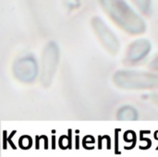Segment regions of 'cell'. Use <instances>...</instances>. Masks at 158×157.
Instances as JSON below:
<instances>
[{
  "label": "cell",
  "instance_id": "7a4b0ae2",
  "mask_svg": "<svg viewBox=\"0 0 158 157\" xmlns=\"http://www.w3.org/2000/svg\"><path fill=\"white\" fill-rule=\"evenodd\" d=\"M113 82L124 90L158 89V73L138 70H118L113 75Z\"/></svg>",
  "mask_w": 158,
  "mask_h": 157
},
{
  "label": "cell",
  "instance_id": "8992f818",
  "mask_svg": "<svg viewBox=\"0 0 158 157\" xmlns=\"http://www.w3.org/2000/svg\"><path fill=\"white\" fill-rule=\"evenodd\" d=\"M152 49L151 43L146 39H138L131 43L126 53V62L130 65H137L144 60Z\"/></svg>",
  "mask_w": 158,
  "mask_h": 157
},
{
  "label": "cell",
  "instance_id": "ba28073f",
  "mask_svg": "<svg viewBox=\"0 0 158 157\" xmlns=\"http://www.w3.org/2000/svg\"><path fill=\"white\" fill-rule=\"evenodd\" d=\"M131 2L143 15L149 16L152 13L153 0H131Z\"/></svg>",
  "mask_w": 158,
  "mask_h": 157
},
{
  "label": "cell",
  "instance_id": "52a82bcc",
  "mask_svg": "<svg viewBox=\"0 0 158 157\" xmlns=\"http://www.w3.org/2000/svg\"><path fill=\"white\" fill-rule=\"evenodd\" d=\"M117 118L118 120L134 121L138 118V112L134 107L131 105H125L118 111Z\"/></svg>",
  "mask_w": 158,
  "mask_h": 157
},
{
  "label": "cell",
  "instance_id": "8fae6325",
  "mask_svg": "<svg viewBox=\"0 0 158 157\" xmlns=\"http://www.w3.org/2000/svg\"><path fill=\"white\" fill-rule=\"evenodd\" d=\"M151 101L158 106V93H154V94L151 95Z\"/></svg>",
  "mask_w": 158,
  "mask_h": 157
},
{
  "label": "cell",
  "instance_id": "6da1fadb",
  "mask_svg": "<svg viewBox=\"0 0 158 157\" xmlns=\"http://www.w3.org/2000/svg\"><path fill=\"white\" fill-rule=\"evenodd\" d=\"M107 17L121 30L131 35L143 34L146 31L144 19L125 0H98Z\"/></svg>",
  "mask_w": 158,
  "mask_h": 157
},
{
  "label": "cell",
  "instance_id": "30bf717a",
  "mask_svg": "<svg viewBox=\"0 0 158 157\" xmlns=\"http://www.w3.org/2000/svg\"><path fill=\"white\" fill-rule=\"evenodd\" d=\"M150 68L155 71H158V55L152 60L150 64Z\"/></svg>",
  "mask_w": 158,
  "mask_h": 157
},
{
  "label": "cell",
  "instance_id": "5b68a950",
  "mask_svg": "<svg viewBox=\"0 0 158 157\" xmlns=\"http://www.w3.org/2000/svg\"><path fill=\"white\" fill-rule=\"evenodd\" d=\"M12 70L14 77L24 83L34 81L40 72L38 63L32 56H24L18 58L13 64Z\"/></svg>",
  "mask_w": 158,
  "mask_h": 157
},
{
  "label": "cell",
  "instance_id": "277c9868",
  "mask_svg": "<svg viewBox=\"0 0 158 157\" xmlns=\"http://www.w3.org/2000/svg\"><path fill=\"white\" fill-rule=\"evenodd\" d=\"M91 25L101 44L111 55H117L120 48L119 40L109 26L98 16L92 19Z\"/></svg>",
  "mask_w": 158,
  "mask_h": 157
},
{
  "label": "cell",
  "instance_id": "9c48e42d",
  "mask_svg": "<svg viewBox=\"0 0 158 157\" xmlns=\"http://www.w3.org/2000/svg\"><path fill=\"white\" fill-rule=\"evenodd\" d=\"M82 0H64L66 7L69 10H75L81 6Z\"/></svg>",
  "mask_w": 158,
  "mask_h": 157
},
{
  "label": "cell",
  "instance_id": "3957f363",
  "mask_svg": "<svg viewBox=\"0 0 158 157\" xmlns=\"http://www.w3.org/2000/svg\"><path fill=\"white\" fill-rule=\"evenodd\" d=\"M60 51L55 42H49L43 49L40 64V82L44 88H48L56 76L59 64Z\"/></svg>",
  "mask_w": 158,
  "mask_h": 157
}]
</instances>
